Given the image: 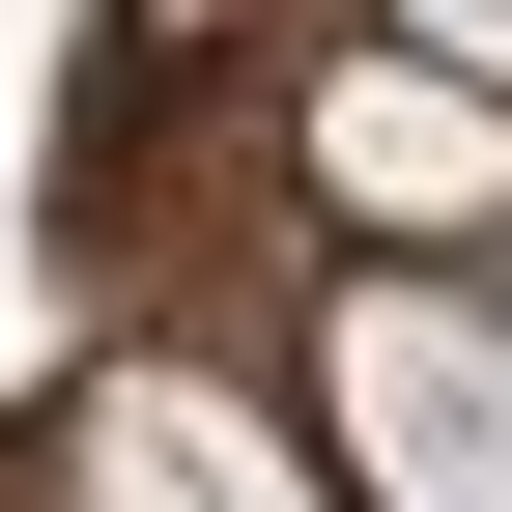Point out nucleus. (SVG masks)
<instances>
[{
  "label": "nucleus",
  "instance_id": "f257e3e1",
  "mask_svg": "<svg viewBox=\"0 0 512 512\" xmlns=\"http://www.w3.org/2000/svg\"><path fill=\"white\" fill-rule=\"evenodd\" d=\"M342 456H370V512H512V313L370 285L342 313Z\"/></svg>",
  "mask_w": 512,
  "mask_h": 512
},
{
  "label": "nucleus",
  "instance_id": "f03ea898",
  "mask_svg": "<svg viewBox=\"0 0 512 512\" xmlns=\"http://www.w3.org/2000/svg\"><path fill=\"white\" fill-rule=\"evenodd\" d=\"M313 171H342L370 228H484V200H512V86H456V57H370V86L313 114Z\"/></svg>",
  "mask_w": 512,
  "mask_h": 512
},
{
  "label": "nucleus",
  "instance_id": "7ed1b4c3",
  "mask_svg": "<svg viewBox=\"0 0 512 512\" xmlns=\"http://www.w3.org/2000/svg\"><path fill=\"white\" fill-rule=\"evenodd\" d=\"M86 512H313V484H285V456H256V427H228V399H171V370H143V399H114V427H86Z\"/></svg>",
  "mask_w": 512,
  "mask_h": 512
},
{
  "label": "nucleus",
  "instance_id": "20e7f679",
  "mask_svg": "<svg viewBox=\"0 0 512 512\" xmlns=\"http://www.w3.org/2000/svg\"><path fill=\"white\" fill-rule=\"evenodd\" d=\"M399 29H427V57H456V86H512V0H399Z\"/></svg>",
  "mask_w": 512,
  "mask_h": 512
}]
</instances>
